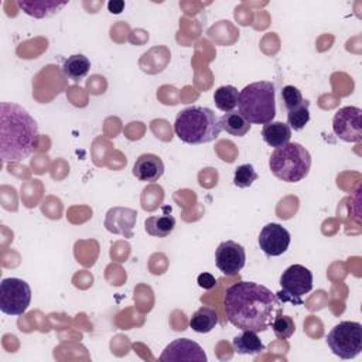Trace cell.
I'll list each match as a JSON object with an SVG mask.
<instances>
[{
  "label": "cell",
  "instance_id": "6da1fadb",
  "mask_svg": "<svg viewBox=\"0 0 362 362\" xmlns=\"http://www.w3.org/2000/svg\"><path fill=\"white\" fill-rule=\"evenodd\" d=\"M279 298L267 287L253 281H239L226 288L223 310L228 321L239 329L263 332L269 329Z\"/></svg>",
  "mask_w": 362,
  "mask_h": 362
},
{
  "label": "cell",
  "instance_id": "7a4b0ae2",
  "mask_svg": "<svg viewBox=\"0 0 362 362\" xmlns=\"http://www.w3.org/2000/svg\"><path fill=\"white\" fill-rule=\"evenodd\" d=\"M38 140V126L20 105L0 103V157L4 163L25 160Z\"/></svg>",
  "mask_w": 362,
  "mask_h": 362
},
{
  "label": "cell",
  "instance_id": "3957f363",
  "mask_svg": "<svg viewBox=\"0 0 362 362\" xmlns=\"http://www.w3.org/2000/svg\"><path fill=\"white\" fill-rule=\"evenodd\" d=\"M174 132L187 144H205L218 139L219 117L209 107L192 105L177 113Z\"/></svg>",
  "mask_w": 362,
  "mask_h": 362
},
{
  "label": "cell",
  "instance_id": "277c9868",
  "mask_svg": "<svg viewBox=\"0 0 362 362\" xmlns=\"http://www.w3.org/2000/svg\"><path fill=\"white\" fill-rule=\"evenodd\" d=\"M238 112L252 124H266L276 116V89L269 81L246 85L239 92Z\"/></svg>",
  "mask_w": 362,
  "mask_h": 362
},
{
  "label": "cell",
  "instance_id": "5b68a950",
  "mask_svg": "<svg viewBox=\"0 0 362 362\" xmlns=\"http://www.w3.org/2000/svg\"><path fill=\"white\" fill-rule=\"evenodd\" d=\"M269 167L279 180L284 182H298L310 173L311 156L300 143H287L272 153Z\"/></svg>",
  "mask_w": 362,
  "mask_h": 362
},
{
  "label": "cell",
  "instance_id": "8992f818",
  "mask_svg": "<svg viewBox=\"0 0 362 362\" xmlns=\"http://www.w3.org/2000/svg\"><path fill=\"white\" fill-rule=\"evenodd\" d=\"M327 344L341 359H354L362 351V325L356 321H342L327 335Z\"/></svg>",
  "mask_w": 362,
  "mask_h": 362
},
{
  "label": "cell",
  "instance_id": "52a82bcc",
  "mask_svg": "<svg viewBox=\"0 0 362 362\" xmlns=\"http://www.w3.org/2000/svg\"><path fill=\"white\" fill-rule=\"evenodd\" d=\"M281 290L276 293L281 303L303 304V296L313 290V273L303 264H291L280 276Z\"/></svg>",
  "mask_w": 362,
  "mask_h": 362
},
{
  "label": "cell",
  "instance_id": "ba28073f",
  "mask_svg": "<svg viewBox=\"0 0 362 362\" xmlns=\"http://www.w3.org/2000/svg\"><path fill=\"white\" fill-rule=\"evenodd\" d=\"M31 303V288L17 277L3 279L0 283V310L7 315H21Z\"/></svg>",
  "mask_w": 362,
  "mask_h": 362
},
{
  "label": "cell",
  "instance_id": "9c48e42d",
  "mask_svg": "<svg viewBox=\"0 0 362 362\" xmlns=\"http://www.w3.org/2000/svg\"><path fill=\"white\" fill-rule=\"evenodd\" d=\"M362 110L356 106H344L337 110L332 119L335 136L346 143H359L362 140Z\"/></svg>",
  "mask_w": 362,
  "mask_h": 362
},
{
  "label": "cell",
  "instance_id": "30bf717a",
  "mask_svg": "<svg viewBox=\"0 0 362 362\" xmlns=\"http://www.w3.org/2000/svg\"><path fill=\"white\" fill-rule=\"evenodd\" d=\"M246 263V252L235 240H225L215 250V264L226 276H236Z\"/></svg>",
  "mask_w": 362,
  "mask_h": 362
},
{
  "label": "cell",
  "instance_id": "8fae6325",
  "mask_svg": "<svg viewBox=\"0 0 362 362\" xmlns=\"http://www.w3.org/2000/svg\"><path fill=\"white\" fill-rule=\"evenodd\" d=\"M290 233L288 230L274 222H270L263 226L259 233L257 242L260 249L266 256H280L283 255L290 246Z\"/></svg>",
  "mask_w": 362,
  "mask_h": 362
},
{
  "label": "cell",
  "instance_id": "7c38bea8",
  "mask_svg": "<svg viewBox=\"0 0 362 362\" xmlns=\"http://www.w3.org/2000/svg\"><path fill=\"white\" fill-rule=\"evenodd\" d=\"M163 362H178V361H195L206 362V355L199 344L188 338H178L170 342L160 355Z\"/></svg>",
  "mask_w": 362,
  "mask_h": 362
},
{
  "label": "cell",
  "instance_id": "4fadbf2b",
  "mask_svg": "<svg viewBox=\"0 0 362 362\" xmlns=\"http://www.w3.org/2000/svg\"><path fill=\"white\" fill-rule=\"evenodd\" d=\"M137 212L132 208L113 206L106 212L105 228L115 235H122L127 239L133 238V228L136 225Z\"/></svg>",
  "mask_w": 362,
  "mask_h": 362
},
{
  "label": "cell",
  "instance_id": "5bb4252c",
  "mask_svg": "<svg viewBox=\"0 0 362 362\" xmlns=\"http://www.w3.org/2000/svg\"><path fill=\"white\" fill-rule=\"evenodd\" d=\"M163 174H164L163 160L158 156L151 153L141 154L133 165V175L139 181L154 182V181H158V178Z\"/></svg>",
  "mask_w": 362,
  "mask_h": 362
},
{
  "label": "cell",
  "instance_id": "9a60e30c",
  "mask_svg": "<svg viewBox=\"0 0 362 362\" xmlns=\"http://www.w3.org/2000/svg\"><path fill=\"white\" fill-rule=\"evenodd\" d=\"M68 1H52V0H20L17 1V6L28 16L34 18H47L54 14H57L62 7H65Z\"/></svg>",
  "mask_w": 362,
  "mask_h": 362
},
{
  "label": "cell",
  "instance_id": "2e32d148",
  "mask_svg": "<svg viewBox=\"0 0 362 362\" xmlns=\"http://www.w3.org/2000/svg\"><path fill=\"white\" fill-rule=\"evenodd\" d=\"M262 137L270 147L279 148L290 143L291 129L288 127L287 123L283 122H269L263 124Z\"/></svg>",
  "mask_w": 362,
  "mask_h": 362
},
{
  "label": "cell",
  "instance_id": "e0dca14e",
  "mask_svg": "<svg viewBox=\"0 0 362 362\" xmlns=\"http://www.w3.org/2000/svg\"><path fill=\"white\" fill-rule=\"evenodd\" d=\"M233 351L239 355H257L266 349L264 344L257 337V332L243 329L232 339Z\"/></svg>",
  "mask_w": 362,
  "mask_h": 362
},
{
  "label": "cell",
  "instance_id": "ac0fdd59",
  "mask_svg": "<svg viewBox=\"0 0 362 362\" xmlns=\"http://www.w3.org/2000/svg\"><path fill=\"white\" fill-rule=\"evenodd\" d=\"M219 126H221V130H225L230 136L243 137L250 130L252 124L238 110H232V112L223 113L219 117Z\"/></svg>",
  "mask_w": 362,
  "mask_h": 362
},
{
  "label": "cell",
  "instance_id": "d6986e66",
  "mask_svg": "<svg viewBox=\"0 0 362 362\" xmlns=\"http://www.w3.org/2000/svg\"><path fill=\"white\" fill-rule=\"evenodd\" d=\"M218 324V314L211 307H199L189 318V327L199 334L211 332Z\"/></svg>",
  "mask_w": 362,
  "mask_h": 362
},
{
  "label": "cell",
  "instance_id": "ffe728a7",
  "mask_svg": "<svg viewBox=\"0 0 362 362\" xmlns=\"http://www.w3.org/2000/svg\"><path fill=\"white\" fill-rule=\"evenodd\" d=\"M175 228V218L170 214H163L158 216H150L144 222V229L150 236L165 238Z\"/></svg>",
  "mask_w": 362,
  "mask_h": 362
},
{
  "label": "cell",
  "instance_id": "44dd1931",
  "mask_svg": "<svg viewBox=\"0 0 362 362\" xmlns=\"http://www.w3.org/2000/svg\"><path fill=\"white\" fill-rule=\"evenodd\" d=\"M89 68H90L89 59L85 55H82V54H75V55L68 57L64 61L62 72L69 79L79 81V79H82V78H85L88 75Z\"/></svg>",
  "mask_w": 362,
  "mask_h": 362
},
{
  "label": "cell",
  "instance_id": "7402d4cb",
  "mask_svg": "<svg viewBox=\"0 0 362 362\" xmlns=\"http://www.w3.org/2000/svg\"><path fill=\"white\" fill-rule=\"evenodd\" d=\"M238 99H239V92L232 85L219 86L214 93V102L216 107L225 113L235 110V107L238 106Z\"/></svg>",
  "mask_w": 362,
  "mask_h": 362
},
{
  "label": "cell",
  "instance_id": "603a6c76",
  "mask_svg": "<svg viewBox=\"0 0 362 362\" xmlns=\"http://www.w3.org/2000/svg\"><path fill=\"white\" fill-rule=\"evenodd\" d=\"M270 327L273 328L274 335L280 339L290 338L296 331V324L293 318L288 315H281V308H277V315L273 318Z\"/></svg>",
  "mask_w": 362,
  "mask_h": 362
},
{
  "label": "cell",
  "instance_id": "cb8c5ba5",
  "mask_svg": "<svg viewBox=\"0 0 362 362\" xmlns=\"http://www.w3.org/2000/svg\"><path fill=\"white\" fill-rule=\"evenodd\" d=\"M310 102L305 100L304 105L300 107L287 112V124L291 130L300 132L305 127V124L310 122V110H308Z\"/></svg>",
  "mask_w": 362,
  "mask_h": 362
},
{
  "label": "cell",
  "instance_id": "d4e9b609",
  "mask_svg": "<svg viewBox=\"0 0 362 362\" xmlns=\"http://www.w3.org/2000/svg\"><path fill=\"white\" fill-rule=\"evenodd\" d=\"M281 103L286 107V110L290 112V110H294V109L300 107L301 105H304L305 99L303 98L298 88H296L293 85H287L281 89Z\"/></svg>",
  "mask_w": 362,
  "mask_h": 362
},
{
  "label": "cell",
  "instance_id": "484cf974",
  "mask_svg": "<svg viewBox=\"0 0 362 362\" xmlns=\"http://www.w3.org/2000/svg\"><path fill=\"white\" fill-rule=\"evenodd\" d=\"M257 180V173L252 164H242L236 167L233 174V184L238 188H247Z\"/></svg>",
  "mask_w": 362,
  "mask_h": 362
},
{
  "label": "cell",
  "instance_id": "4316f807",
  "mask_svg": "<svg viewBox=\"0 0 362 362\" xmlns=\"http://www.w3.org/2000/svg\"><path fill=\"white\" fill-rule=\"evenodd\" d=\"M197 283L199 287H202L204 290H211L215 287L216 284V279L211 274V273H201L197 279Z\"/></svg>",
  "mask_w": 362,
  "mask_h": 362
},
{
  "label": "cell",
  "instance_id": "83f0119b",
  "mask_svg": "<svg viewBox=\"0 0 362 362\" xmlns=\"http://www.w3.org/2000/svg\"><path fill=\"white\" fill-rule=\"evenodd\" d=\"M107 8H109L110 13L119 14V13H122L123 8H124V1H122V0H112V1L107 3Z\"/></svg>",
  "mask_w": 362,
  "mask_h": 362
}]
</instances>
